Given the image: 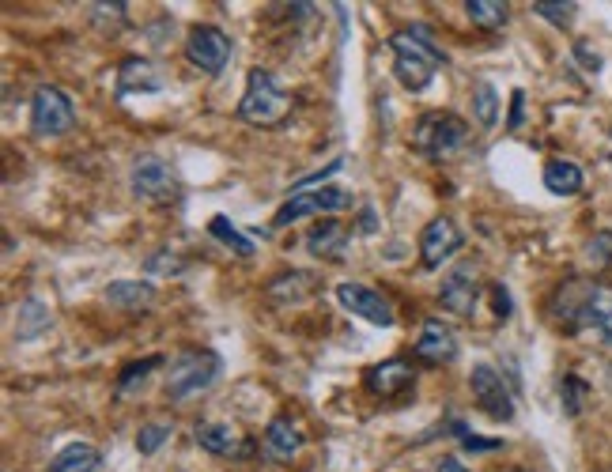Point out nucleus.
<instances>
[{"label":"nucleus","mask_w":612,"mask_h":472,"mask_svg":"<svg viewBox=\"0 0 612 472\" xmlns=\"http://www.w3.org/2000/svg\"><path fill=\"white\" fill-rule=\"evenodd\" d=\"M548 310L571 333H601L612 340V287L601 280H563Z\"/></svg>","instance_id":"1"},{"label":"nucleus","mask_w":612,"mask_h":472,"mask_svg":"<svg viewBox=\"0 0 612 472\" xmlns=\"http://www.w3.org/2000/svg\"><path fill=\"white\" fill-rule=\"evenodd\" d=\"M393 46V76L401 80L405 91H424L431 80H435V68L446 65V53L431 42L427 27H408V31H393L390 34Z\"/></svg>","instance_id":"2"},{"label":"nucleus","mask_w":612,"mask_h":472,"mask_svg":"<svg viewBox=\"0 0 612 472\" xmlns=\"http://www.w3.org/2000/svg\"><path fill=\"white\" fill-rule=\"evenodd\" d=\"M288 114L291 99L288 91L276 84V76L265 68H250V80H246L242 102H238V118L246 125H257V129H269V125H280Z\"/></svg>","instance_id":"3"},{"label":"nucleus","mask_w":612,"mask_h":472,"mask_svg":"<svg viewBox=\"0 0 612 472\" xmlns=\"http://www.w3.org/2000/svg\"><path fill=\"white\" fill-rule=\"evenodd\" d=\"M223 363L216 352L208 348H193V352H182L178 359H170V371H167V397L170 401H189L197 397L204 389L216 386L220 378Z\"/></svg>","instance_id":"4"},{"label":"nucleus","mask_w":612,"mask_h":472,"mask_svg":"<svg viewBox=\"0 0 612 472\" xmlns=\"http://www.w3.org/2000/svg\"><path fill=\"white\" fill-rule=\"evenodd\" d=\"M465 121L458 114H450V110H431L424 118L416 121V133H412V148L431 159V163H442V159H450V155L458 152L461 144H465Z\"/></svg>","instance_id":"5"},{"label":"nucleus","mask_w":612,"mask_h":472,"mask_svg":"<svg viewBox=\"0 0 612 472\" xmlns=\"http://www.w3.org/2000/svg\"><path fill=\"white\" fill-rule=\"evenodd\" d=\"M76 125V110L61 87L42 84L31 99V129L34 136H65Z\"/></svg>","instance_id":"6"},{"label":"nucleus","mask_w":612,"mask_h":472,"mask_svg":"<svg viewBox=\"0 0 612 472\" xmlns=\"http://www.w3.org/2000/svg\"><path fill=\"white\" fill-rule=\"evenodd\" d=\"M186 61L193 68H201L204 76H220L227 61H231V38L220 27H193L186 38Z\"/></svg>","instance_id":"7"},{"label":"nucleus","mask_w":612,"mask_h":472,"mask_svg":"<svg viewBox=\"0 0 612 472\" xmlns=\"http://www.w3.org/2000/svg\"><path fill=\"white\" fill-rule=\"evenodd\" d=\"M469 389H473L480 412H488V416L499 423L514 420V397H510L507 382H503V374L495 371V367L476 363L473 374H469Z\"/></svg>","instance_id":"8"},{"label":"nucleus","mask_w":612,"mask_h":472,"mask_svg":"<svg viewBox=\"0 0 612 472\" xmlns=\"http://www.w3.org/2000/svg\"><path fill=\"white\" fill-rule=\"evenodd\" d=\"M129 182H133V193L140 201H170L178 193V178H174L167 159H159V155H140L133 163Z\"/></svg>","instance_id":"9"},{"label":"nucleus","mask_w":612,"mask_h":472,"mask_svg":"<svg viewBox=\"0 0 612 472\" xmlns=\"http://www.w3.org/2000/svg\"><path fill=\"white\" fill-rule=\"evenodd\" d=\"M352 204V193L348 189H306V193H295L280 212H276V220L272 227H288V223L303 220V216H314V212H340V208H348Z\"/></svg>","instance_id":"10"},{"label":"nucleus","mask_w":612,"mask_h":472,"mask_svg":"<svg viewBox=\"0 0 612 472\" xmlns=\"http://www.w3.org/2000/svg\"><path fill=\"white\" fill-rule=\"evenodd\" d=\"M480 303V269L473 261H461L450 269V276L442 280V306L458 318H469Z\"/></svg>","instance_id":"11"},{"label":"nucleus","mask_w":612,"mask_h":472,"mask_svg":"<svg viewBox=\"0 0 612 472\" xmlns=\"http://www.w3.org/2000/svg\"><path fill=\"white\" fill-rule=\"evenodd\" d=\"M461 231L454 220H446V216H439V220H431L424 227V235H420V261H424L427 269H439L442 261H450L454 253L461 250Z\"/></svg>","instance_id":"12"},{"label":"nucleus","mask_w":612,"mask_h":472,"mask_svg":"<svg viewBox=\"0 0 612 472\" xmlns=\"http://www.w3.org/2000/svg\"><path fill=\"white\" fill-rule=\"evenodd\" d=\"M193 439H197L201 450L216 457H231V461H242V457L254 454V442L242 439V431L231 427V423H197Z\"/></svg>","instance_id":"13"},{"label":"nucleus","mask_w":612,"mask_h":472,"mask_svg":"<svg viewBox=\"0 0 612 472\" xmlns=\"http://www.w3.org/2000/svg\"><path fill=\"white\" fill-rule=\"evenodd\" d=\"M337 299H340V306H344L348 314H356V318L371 321V325H382V329H390V325H393V306L386 303L378 291H371V287L340 284L337 287Z\"/></svg>","instance_id":"14"},{"label":"nucleus","mask_w":612,"mask_h":472,"mask_svg":"<svg viewBox=\"0 0 612 472\" xmlns=\"http://www.w3.org/2000/svg\"><path fill=\"white\" fill-rule=\"evenodd\" d=\"M306 250L314 253V257H322V261H348V253H352V235H348L344 223L322 220L318 227L306 231Z\"/></svg>","instance_id":"15"},{"label":"nucleus","mask_w":612,"mask_h":472,"mask_svg":"<svg viewBox=\"0 0 612 472\" xmlns=\"http://www.w3.org/2000/svg\"><path fill=\"white\" fill-rule=\"evenodd\" d=\"M163 72L144 61V57H129L121 61L118 68V99H129V95H152V91H163Z\"/></svg>","instance_id":"16"},{"label":"nucleus","mask_w":612,"mask_h":472,"mask_svg":"<svg viewBox=\"0 0 612 472\" xmlns=\"http://www.w3.org/2000/svg\"><path fill=\"white\" fill-rule=\"evenodd\" d=\"M412 386H416V371L405 359H386V363H378V367L367 371V389H371L374 397H401Z\"/></svg>","instance_id":"17"},{"label":"nucleus","mask_w":612,"mask_h":472,"mask_svg":"<svg viewBox=\"0 0 612 472\" xmlns=\"http://www.w3.org/2000/svg\"><path fill=\"white\" fill-rule=\"evenodd\" d=\"M458 355V340L454 333L442 325V321H424V329H420V340H416V359H424L431 367H442V363H450Z\"/></svg>","instance_id":"18"},{"label":"nucleus","mask_w":612,"mask_h":472,"mask_svg":"<svg viewBox=\"0 0 612 472\" xmlns=\"http://www.w3.org/2000/svg\"><path fill=\"white\" fill-rule=\"evenodd\" d=\"M261 450H265V457L276 461V465H288L291 457L303 450V431H299L288 416H276V420L269 423V431H265Z\"/></svg>","instance_id":"19"},{"label":"nucleus","mask_w":612,"mask_h":472,"mask_svg":"<svg viewBox=\"0 0 612 472\" xmlns=\"http://www.w3.org/2000/svg\"><path fill=\"white\" fill-rule=\"evenodd\" d=\"M582 170L571 163V159H552L548 167H544V189L548 193H556V197H575L582 193Z\"/></svg>","instance_id":"20"},{"label":"nucleus","mask_w":612,"mask_h":472,"mask_svg":"<svg viewBox=\"0 0 612 472\" xmlns=\"http://www.w3.org/2000/svg\"><path fill=\"white\" fill-rule=\"evenodd\" d=\"M155 299V287L144 280H118V284L106 287V303L118 306V310H144Z\"/></svg>","instance_id":"21"},{"label":"nucleus","mask_w":612,"mask_h":472,"mask_svg":"<svg viewBox=\"0 0 612 472\" xmlns=\"http://www.w3.org/2000/svg\"><path fill=\"white\" fill-rule=\"evenodd\" d=\"M53 325V314L46 310L42 299H23L16 314V337L19 340H38Z\"/></svg>","instance_id":"22"},{"label":"nucleus","mask_w":612,"mask_h":472,"mask_svg":"<svg viewBox=\"0 0 612 472\" xmlns=\"http://www.w3.org/2000/svg\"><path fill=\"white\" fill-rule=\"evenodd\" d=\"M99 469V450L87 442H68L61 454L50 461V472H95Z\"/></svg>","instance_id":"23"},{"label":"nucleus","mask_w":612,"mask_h":472,"mask_svg":"<svg viewBox=\"0 0 612 472\" xmlns=\"http://www.w3.org/2000/svg\"><path fill=\"white\" fill-rule=\"evenodd\" d=\"M465 12H469V19H473L476 27L499 31L510 19V4H503V0H465Z\"/></svg>","instance_id":"24"},{"label":"nucleus","mask_w":612,"mask_h":472,"mask_svg":"<svg viewBox=\"0 0 612 472\" xmlns=\"http://www.w3.org/2000/svg\"><path fill=\"white\" fill-rule=\"evenodd\" d=\"M314 291V276H306V272H291V276H276L269 284V295L272 299H280V303H299L303 295Z\"/></svg>","instance_id":"25"},{"label":"nucleus","mask_w":612,"mask_h":472,"mask_svg":"<svg viewBox=\"0 0 612 472\" xmlns=\"http://www.w3.org/2000/svg\"><path fill=\"white\" fill-rule=\"evenodd\" d=\"M473 110L480 129H492L495 121H499V91L488 80H476L473 84Z\"/></svg>","instance_id":"26"},{"label":"nucleus","mask_w":612,"mask_h":472,"mask_svg":"<svg viewBox=\"0 0 612 472\" xmlns=\"http://www.w3.org/2000/svg\"><path fill=\"white\" fill-rule=\"evenodd\" d=\"M208 231H212V238H220L223 246H231L238 257H254V242L242 235V231H235V223L227 220V216H212Z\"/></svg>","instance_id":"27"},{"label":"nucleus","mask_w":612,"mask_h":472,"mask_svg":"<svg viewBox=\"0 0 612 472\" xmlns=\"http://www.w3.org/2000/svg\"><path fill=\"white\" fill-rule=\"evenodd\" d=\"M586 397H590V386H586L582 378L567 374L560 382V401H563V412H567V416H578V412L586 408Z\"/></svg>","instance_id":"28"},{"label":"nucleus","mask_w":612,"mask_h":472,"mask_svg":"<svg viewBox=\"0 0 612 472\" xmlns=\"http://www.w3.org/2000/svg\"><path fill=\"white\" fill-rule=\"evenodd\" d=\"M533 12L548 19L552 27H571L575 23V4L571 0H533Z\"/></svg>","instance_id":"29"},{"label":"nucleus","mask_w":612,"mask_h":472,"mask_svg":"<svg viewBox=\"0 0 612 472\" xmlns=\"http://www.w3.org/2000/svg\"><path fill=\"white\" fill-rule=\"evenodd\" d=\"M163 363H167L163 355H148V359H140V363H129V367H125V374L118 378V393L125 397V393H129L136 382H144V378H148L155 367H163Z\"/></svg>","instance_id":"30"},{"label":"nucleus","mask_w":612,"mask_h":472,"mask_svg":"<svg viewBox=\"0 0 612 472\" xmlns=\"http://www.w3.org/2000/svg\"><path fill=\"white\" fill-rule=\"evenodd\" d=\"M586 261L594 265V269H609L612 265V231H601L586 242Z\"/></svg>","instance_id":"31"},{"label":"nucleus","mask_w":612,"mask_h":472,"mask_svg":"<svg viewBox=\"0 0 612 472\" xmlns=\"http://www.w3.org/2000/svg\"><path fill=\"white\" fill-rule=\"evenodd\" d=\"M450 435H454V439H458L469 454H492V450H499V446H503L499 439H476V435H469V427H465V423H458V420H454V431H450Z\"/></svg>","instance_id":"32"},{"label":"nucleus","mask_w":612,"mask_h":472,"mask_svg":"<svg viewBox=\"0 0 612 472\" xmlns=\"http://www.w3.org/2000/svg\"><path fill=\"white\" fill-rule=\"evenodd\" d=\"M170 427H163V423H148V427H140V435H136V450L140 454H155L163 442H167Z\"/></svg>","instance_id":"33"},{"label":"nucleus","mask_w":612,"mask_h":472,"mask_svg":"<svg viewBox=\"0 0 612 472\" xmlns=\"http://www.w3.org/2000/svg\"><path fill=\"white\" fill-rule=\"evenodd\" d=\"M144 269H148V276H159V272H182V269H186V261H182V257H174L170 250H159L155 257H148V265H144Z\"/></svg>","instance_id":"34"},{"label":"nucleus","mask_w":612,"mask_h":472,"mask_svg":"<svg viewBox=\"0 0 612 472\" xmlns=\"http://www.w3.org/2000/svg\"><path fill=\"white\" fill-rule=\"evenodd\" d=\"M571 53H575V61L586 68V72H601V65H605V61H601V53H594V46H590V42H582V38L571 46Z\"/></svg>","instance_id":"35"},{"label":"nucleus","mask_w":612,"mask_h":472,"mask_svg":"<svg viewBox=\"0 0 612 472\" xmlns=\"http://www.w3.org/2000/svg\"><path fill=\"white\" fill-rule=\"evenodd\" d=\"M522 121H526V91H514L510 95V118H507V129H522Z\"/></svg>","instance_id":"36"},{"label":"nucleus","mask_w":612,"mask_h":472,"mask_svg":"<svg viewBox=\"0 0 612 472\" xmlns=\"http://www.w3.org/2000/svg\"><path fill=\"white\" fill-rule=\"evenodd\" d=\"M344 167V163H340V159H333V163H329V167H322V170H314V174H306V178H299V182H295V193H306V186H314V182H325V178H329V174H337V170Z\"/></svg>","instance_id":"37"},{"label":"nucleus","mask_w":612,"mask_h":472,"mask_svg":"<svg viewBox=\"0 0 612 472\" xmlns=\"http://www.w3.org/2000/svg\"><path fill=\"white\" fill-rule=\"evenodd\" d=\"M125 12H129V4H91V16L95 19H114V23H125Z\"/></svg>","instance_id":"38"},{"label":"nucleus","mask_w":612,"mask_h":472,"mask_svg":"<svg viewBox=\"0 0 612 472\" xmlns=\"http://www.w3.org/2000/svg\"><path fill=\"white\" fill-rule=\"evenodd\" d=\"M492 299H495V318L507 321V318H510V295H507V287L495 284V287H492Z\"/></svg>","instance_id":"39"},{"label":"nucleus","mask_w":612,"mask_h":472,"mask_svg":"<svg viewBox=\"0 0 612 472\" xmlns=\"http://www.w3.org/2000/svg\"><path fill=\"white\" fill-rule=\"evenodd\" d=\"M374 227H378V223H374V208H363V216H359V231L371 235Z\"/></svg>","instance_id":"40"},{"label":"nucleus","mask_w":612,"mask_h":472,"mask_svg":"<svg viewBox=\"0 0 612 472\" xmlns=\"http://www.w3.org/2000/svg\"><path fill=\"white\" fill-rule=\"evenodd\" d=\"M439 472H469V469L461 465L458 457H442V461H439Z\"/></svg>","instance_id":"41"}]
</instances>
